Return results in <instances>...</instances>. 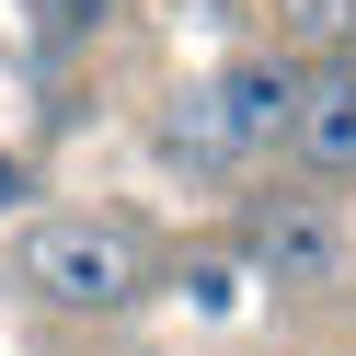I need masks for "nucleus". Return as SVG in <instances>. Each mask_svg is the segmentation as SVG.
I'll return each instance as SVG.
<instances>
[{"instance_id":"nucleus-1","label":"nucleus","mask_w":356,"mask_h":356,"mask_svg":"<svg viewBox=\"0 0 356 356\" xmlns=\"http://www.w3.org/2000/svg\"><path fill=\"white\" fill-rule=\"evenodd\" d=\"M12 264H24V287L47 310H138L149 299V241L127 230V218H92V207L35 218Z\"/></svg>"},{"instance_id":"nucleus-2","label":"nucleus","mask_w":356,"mask_h":356,"mask_svg":"<svg viewBox=\"0 0 356 356\" xmlns=\"http://www.w3.org/2000/svg\"><path fill=\"white\" fill-rule=\"evenodd\" d=\"M241 253H253L264 287H299V299H333V287H356V218L345 195H253V218H241Z\"/></svg>"},{"instance_id":"nucleus-3","label":"nucleus","mask_w":356,"mask_h":356,"mask_svg":"<svg viewBox=\"0 0 356 356\" xmlns=\"http://www.w3.org/2000/svg\"><path fill=\"white\" fill-rule=\"evenodd\" d=\"M207 104H218V115H207L218 149H276L287 127H299V58H241Z\"/></svg>"},{"instance_id":"nucleus-4","label":"nucleus","mask_w":356,"mask_h":356,"mask_svg":"<svg viewBox=\"0 0 356 356\" xmlns=\"http://www.w3.org/2000/svg\"><path fill=\"white\" fill-rule=\"evenodd\" d=\"M287 138H299L322 172H356V70L299 81V127H287Z\"/></svg>"},{"instance_id":"nucleus-5","label":"nucleus","mask_w":356,"mask_h":356,"mask_svg":"<svg viewBox=\"0 0 356 356\" xmlns=\"http://www.w3.org/2000/svg\"><path fill=\"white\" fill-rule=\"evenodd\" d=\"M276 35L299 58H333V47H356V0H276Z\"/></svg>"}]
</instances>
